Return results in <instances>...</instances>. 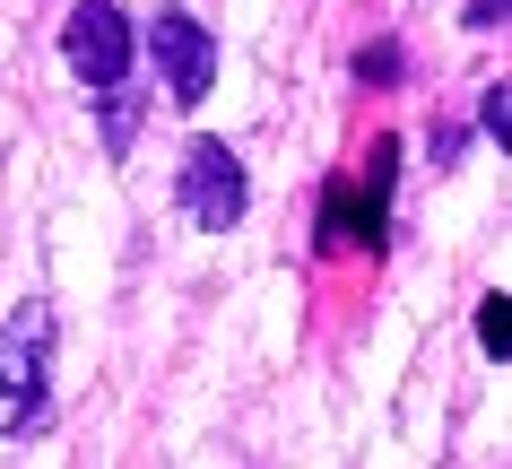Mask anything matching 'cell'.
<instances>
[{"mask_svg": "<svg viewBox=\"0 0 512 469\" xmlns=\"http://www.w3.org/2000/svg\"><path fill=\"white\" fill-rule=\"evenodd\" d=\"M44 383H53V304H18L0 331V435L44 426Z\"/></svg>", "mask_w": 512, "mask_h": 469, "instance_id": "cell-1", "label": "cell"}, {"mask_svg": "<svg viewBox=\"0 0 512 469\" xmlns=\"http://www.w3.org/2000/svg\"><path fill=\"white\" fill-rule=\"evenodd\" d=\"M391 174H400V139L365 148V174H339L322 192V252H374L391 226Z\"/></svg>", "mask_w": 512, "mask_h": 469, "instance_id": "cell-2", "label": "cell"}, {"mask_svg": "<svg viewBox=\"0 0 512 469\" xmlns=\"http://www.w3.org/2000/svg\"><path fill=\"white\" fill-rule=\"evenodd\" d=\"M478 131L486 139H512V87H486V96H478Z\"/></svg>", "mask_w": 512, "mask_h": 469, "instance_id": "cell-8", "label": "cell"}, {"mask_svg": "<svg viewBox=\"0 0 512 469\" xmlns=\"http://www.w3.org/2000/svg\"><path fill=\"white\" fill-rule=\"evenodd\" d=\"M356 79H365V87H391V79H400V44H374V53H356Z\"/></svg>", "mask_w": 512, "mask_h": 469, "instance_id": "cell-9", "label": "cell"}, {"mask_svg": "<svg viewBox=\"0 0 512 469\" xmlns=\"http://www.w3.org/2000/svg\"><path fill=\"white\" fill-rule=\"evenodd\" d=\"M131 53H139V27L113 9V0H79V9L61 18V61H70L96 96L131 79Z\"/></svg>", "mask_w": 512, "mask_h": 469, "instance_id": "cell-4", "label": "cell"}, {"mask_svg": "<svg viewBox=\"0 0 512 469\" xmlns=\"http://www.w3.org/2000/svg\"><path fill=\"white\" fill-rule=\"evenodd\" d=\"M478 348H486V357H512V296H504V287L478 296Z\"/></svg>", "mask_w": 512, "mask_h": 469, "instance_id": "cell-7", "label": "cell"}, {"mask_svg": "<svg viewBox=\"0 0 512 469\" xmlns=\"http://www.w3.org/2000/svg\"><path fill=\"white\" fill-rule=\"evenodd\" d=\"M174 200H183V218L200 226V235H226V226H243V209H252V174H243V157L226 139H191L183 174H174Z\"/></svg>", "mask_w": 512, "mask_h": 469, "instance_id": "cell-3", "label": "cell"}, {"mask_svg": "<svg viewBox=\"0 0 512 469\" xmlns=\"http://www.w3.org/2000/svg\"><path fill=\"white\" fill-rule=\"evenodd\" d=\"M504 9H512V0H469V9H460V27H469V35H495Z\"/></svg>", "mask_w": 512, "mask_h": 469, "instance_id": "cell-10", "label": "cell"}, {"mask_svg": "<svg viewBox=\"0 0 512 469\" xmlns=\"http://www.w3.org/2000/svg\"><path fill=\"white\" fill-rule=\"evenodd\" d=\"M148 53H157V79H165V105H209L217 87V35L191 18V9H157V27H148Z\"/></svg>", "mask_w": 512, "mask_h": 469, "instance_id": "cell-5", "label": "cell"}, {"mask_svg": "<svg viewBox=\"0 0 512 469\" xmlns=\"http://www.w3.org/2000/svg\"><path fill=\"white\" fill-rule=\"evenodd\" d=\"M139 113H148V96H131V87H105V148H113V157H131Z\"/></svg>", "mask_w": 512, "mask_h": 469, "instance_id": "cell-6", "label": "cell"}]
</instances>
